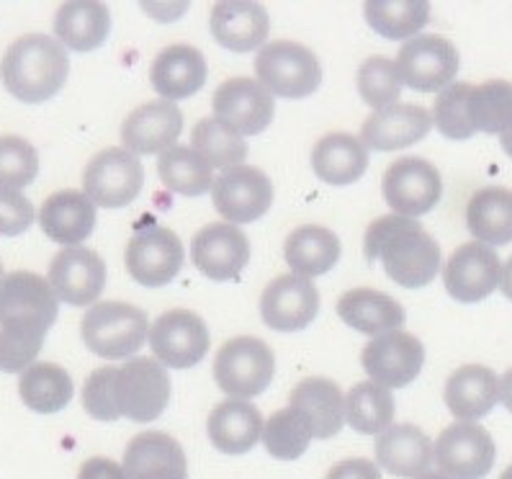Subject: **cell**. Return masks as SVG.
<instances>
[{"label":"cell","instance_id":"44","mask_svg":"<svg viewBox=\"0 0 512 479\" xmlns=\"http://www.w3.org/2000/svg\"><path fill=\"white\" fill-rule=\"evenodd\" d=\"M471 91H474V85L453 83L446 91H440V96H435L433 124L448 140H469L471 134H476L469 114Z\"/></svg>","mask_w":512,"mask_h":479},{"label":"cell","instance_id":"22","mask_svg":"<svg viewBox=\"0 0 512 479\" xmlns=\"http://www.w3.org/2000/svg\"><path fill=\"white\" fill-rule=\"evenodd\" d=\"M433 127V114L425 106L394 104L374 111L361 127V142L371 150L394 152L425 140Z\"/></svg>","mask_w":512,"mask_h":479},{"label":"cell","instance_id":"56","mask_svg":"<svg viewBox=\"0 0 512 479\" xmlns=\"http://www.w3.org/2000/svg\"><path fill=\"white\" fill-rule=\"evenodd\" d=\"M0 279H3V263H0Z\"/></svg>","mask_w":512,"mask_h":479},{"label":"cell","instance_id":"27","mask_svg":"<svg viewBox=\"0 0 512 479\" xmlns=\"http://www.w3.org/2000/svg\"><path fill=\"white\" fill-rule=\"evenodd\" d=\"M39 225L49 240L75 248L96 230V204L85 196V191L65 188L44 201L39 209Z\"/></svg>","mask_w":512,"mask_h":479},{"label":"cell","instance_id":"19","mask_svg":"<svg viewBox=\"0 0 512 479\" xmlns=\"http://www.w3.org/2000/svg\"><path fill=\"white\" fill-rule=\"evenodd\" d=\"M47 281L60 302L73 307H93L106 286V263L91 248H65L49 263Z\"/></svg>","mask_w":512,"mask_h":479},{"label":"cell","instance_id":"51","mask_svg":"<svg viewBox=\"0 0 512 479\" xmlns=\"http://www.w3.org/2000/svg\"><path fill=\"white\" fill-rule=\"evenodd\" d=\"M500 400L512 413V369L505 371V376L500 379Z\"/></svg>","mask_w":512,"mask_h":479},{"label":"cell","instance_id":"26","mask_svg":"<svg viewBox=\"0 0 512 479\" xmlns=\"http://www.w3.org/2000/svg\"><path fill=\"white\" fill-rule=\"evenodd\" d=\"M206 60L191 44H170L152 60L150 80L157 96L165 101H181L199 93L206 83Z\"/></svg>","mask_w":512,"mask_h":479},{"label":"cell","instance_id":"24","mask_svg":"<svg viewBox=\"0 0 512 479\" xmlns=\"http://www.w3.org/2000/svg\"><path fill=\"white\" fill-rule=\"evenodd\" d=\"M376 464L394 477L417 479L428 474L435 459V443L412 423L386 428L374 443Z\"/></svg>","mask_w":512,"mask_h":479},{"label":"cell","instance_id":"36","mask_svg":"<svg viewBox=\"0 0 512 479\" xmlns=\"http://www.w3.org/2000/svg\"><path fill=\"white\" fill-rule=\"evenodd\" d=\"M19 395L29 410L42 415L60 413L73 400L70 371L57 364H31L19 379Z\"/></svg>","mask_w":512,"mask_h":479},{"label":"cell","instance_id":"29","mask_svg":"<svg viewBox=\"0 0 512 479\" xmlns=\"http://www.w3.org/2000/svg\"><path fill=\"white\" fill-rule=\"evenodd\" d=\"M443 397L458 423H474L500 402V376L489 366L466 364L448 376Z\"/></svg>","mask_w":512,"mask_h":479},{"label":"cell","instance_id":"21","mask_svg":"<svg viewBox=\"0 0 512 479\" xmlns=\"http://www.w3.org/2000/svg\"><path fill=\"white\" fill-rule=\"evenodd\" d=\"M183 132V114L173 101H147L121 124V145L132 155H163Z\"/></svg>","mask_w":512,"mask_h":479},{"label":"cell","instance_id":"7","mask_svg":"<svg viewBox=\"0 0 512 479\" xmlns=\"http://www.w3.org/2000/svg\"><path fill=\"white\" fill-rule=\"evenodd\" d=\"M170 402V379L157 358L137 356L116 369V405L121 418L152 423Z\"/></svg>","mask_w":512,"mask_h":479},{"label":"cell","instance_id":"41","mask_svg":"<svg viewBox=\"0 0 512 479\" xmlns=\"http://www.w3.org/2000/svg\"><path fill=\"white\" fill-rule=\"evenodd\" d=\"M314 438L312 420L299 407L276 410L263 425V446L273 459L294 461L309 449Z\"/></svg>","mask_w":512,"mask_h":479},{"label":"cell","instance_id":"6","mask_svg":"<svg viewBox=\"0 0 512 479\" xmlns=\"http://www.w3.org/2000/svg\"><path fill=\"white\" fill-rule=\"evenodd\" d=\"M273 376H276V356L271 346L260 338L250 335L232 338L214 356V382L235 400H250L266 392Z\"/></svg>","mask_w":512,"mask_h":479},{"label":"cell","instance_id":"38","mask_svg":"<svg viewBox=\"0 0 512 479\" xmlns=\"http://www.w3.org/2000/svg\"><path fill=\"white\" fill-rule=\"evenodd\" d=\"M368 26L384 39H410L430 21L428 0H368L363 6Z\"/></svg>","mask_w":512,"mask_h":479},{"label":"cell","instance_id":"18","mask_svg":"<svg viewBox=\"0 0 512 479\" xmlns=\"http://www.w3.org/2000/svg\"><path fill=\"white\" fill-rule=\"evenodd\" d=\"M320 312V292L304 276L286 273L266 286L260 297V317L271 330L296 333L309 328Z\"/></svg>","mask_w":512,"mask_h":479},{"label":"cell","instance_id":"30","mask_svg":"<svg viewBox=\"0 0 512 479\" xmlns=\"http://www.w3.org/2000/svg\"><path fill=\"white\" fill-rule=\"evenodd\" d=\"M338 315L348 328L379 338L402 330L407 312L402 304L379 289H350L338 299Z\"/></svg>","mask_w":512,"mask_h":479},{"label":"cell","instance_id":"39","mask_svg":"<svg viewBox=\"0 0 512 479\" xmlns=\"http://www.w3.org/2000/svg\"><path fill=\"white\" fill-rule=\"evenodd\" d=\"M157 173L165 188L181 196H201L214 188V168L193 147H178L157 158Z\"/></svg>","mask_w":512,"mask_h":479},{"label":"cell","instance_id":"49","mask_svg":"<svg viewBox=\"0 0 512 479\" xmlns=\"http://www.w3.org/2000/svg\"><path fill=\"white\" fill-rule=\"evenodd\" d=\"M325 479H381V469L376 461L358 456V459L338 461Z\"/></svg>","mask_w":512,"mask_h":479},{"label":"cell","instance_id":"37","mask_svg":"<svg viewBox=\"0 0 512 479\" xmlns=\"http://www.w3.org/2000/svg\"><path fill=\"white\" fill-rule=\"evenodd\" d=\"M345 418L350 428L363 436H381L392 428L394 397L376 382H358L345 395Z\"/></svg>","mask_w":512,"mask_h":479},{"label":"cell","instance_id":"43","mask_svg":"<svg viewBox=\"0 0 512 479\" xmlns=\"http://www.w3.org/2000/svg\"><path fill=\"white\" fill-rule=\"evenodd\" d=\"M356 85L361 98L371 109L381 111L397 104L402 96V78H399L397 60H386V57H368L358 67Z\"/></svg>","mask_w":512,"mask_h":479},{"label":"cell","instance_id":"32","mask_svg":"<svg viewBox=\"0 0 512 479\" xmlns=\"http://www.w3.org/2000/svg\"><path fill=\"white\" fill-rule=\"evenodd\" d=\"M291 407H299L312 420L314 438L327 441L343 431L345 397L340 387L325 376H309L291 389Z\"/></svg>","mask_w":512,"mask_h":479},{"label":"cell","instance_id":"20","mask_svg":"<svg viewBox=\"0 0 512 479\" xmlns=\"http://www.w3.org/2000/svg\"><path fill=\"white\" fill-rule=\"evenodd\" d=\"M191 261L206 279L235 281L250 261L247 235L229 222H211L193 237Z\"/></svg>","mask_w":512,"mask_h":479},{"label":"cell","instance_id":"35","mask_svg":"<svg viewBox=\"0 0 512 479\" xmlns=\"http://www.w3.org/2000/svg\"><path fill=\"white\" fill-rule=\"evenodd\" d=\"M466 225L484 245L512 243V191L502 186L479 188L466 207Z\"/></svg>","mask_w":512,"mask_h":479},{"label":"cell","instance_id":"45","mask_svg":"<svg viewBox=\"0 0 512 479\" xmlns=\"http://www.w3.org/2000/svg\"><path fill=\"white\" fill-rule=\"evenodd\" d=\"M39 173V152L24 137L6 134L0 137V186L19 188L34 183Z\"/></svg>","mask_w":512,"mask_h":479},{"label":"cell","instance_id":"25","mask_svg":"<svg viewBox=\"0 0 512 479\" xmlns=\"http://www.w3.org/2000/svg\"><path fill=\"white\" fill-rule=\"evenodd\" d=\"M127 479H188V461L183 446L173 436L145 431L129 441L124 451Z\"/></svg>","mask_w":512,"mask_h":479},{"label":"cell","instance_id":"9","mask_svg":"<svg viewBox=\"0 0 512 479\" xmlns=\"http://www.w3.org/2000/svg\"><path fill=\"white\" fill-rule=\"evenodd\" d=\"M381 194L394 214L407 219H417L435 209L443 196V181L433 163L415 158L394 160L384 173Z\"/></svg>","mask_w":512,"mask_h":479},{"label":"cell","instance_id":"23","mask_svg":"<svg viewBox=\"0 0 512 479\" xmlns=\"http://www.w3.org/2000/svg\"><path fill=\"white\" fill-rule=\"evenodd\" d=\"M211 37L219 47L245 55L268 39L271 19L266 8L260 3H247V0H222L211 8L209 16Z\"/></svg>","mask_w":512,"mask_h":479},{"label":"cell","instance_id":"47","mask_svg":"<svg viewBox=\"0 0 512 479\" xmlns=\"http://www.w3.org/2000/svg\"><path fill=\"white\" fill-rule=\"evenodd\" d=\"M34 225V207L21 191L0 186V235H24Z\"/></svg>","mask_w":512,"mask_h":479},{"label":"cell","instance_id":"16","mask_svg":"<svg viewBox=\"0 0 512 479\" xmlns=\"http://www.w3.org/2000/svg\"><path fill=\"white\" fill-rule=\"evenodd\" d=\"M500 276V255L479 240H471V243H464L461 248L453 250V255L446 261V268H443L446 292L456 302L464 304L487 299L500 286Z\"/></svg>","mask_w":512,"mask_h":479},{"label":"cell","instance_id":"46","mask_svg":"<svg viewBox=\"0 0 512 479\" xmlns=\"http://www.w3.org/2000/svg\"><path fill=\"white\" fill-rule=\"evenodd\" d=\"M83 407L85 413L101 423H114L121 418L116 405V366H103L85 379Z\"/></svg>","mask_w":512,"mask_h":479},{"label":"cell","instance_id":"12","mask_svg":"<svg viewBox=\"0 0 512 479\" xmlns=\"http://www.w3.org/2000/svg\"><path fill=\"white\" fill-rule=\"evenodd\" d=\"M494 441L484 425L453 423L435 441V464L448 479H482L494 467Z\"/></svg>","mask_w":512,"mask_h":479},{"label":"cell","instance_id":"54","mask_svg":"<svg viewBox=\"0 0 512 479\" xmlns=\"http://www.w3.org/2000/svg\"><path fill=\"white\" fill-rule=\"evenodd\" d=\"M417 479H448L446 474H440V472H428V474H422V477Z\"/></svg>","mask_w":512,"mask_h":479},{"label":"cell","instance_id":"33","mask_svg":"<svg viewBox=\"0 0 512 479\" xmlns=\"http://www.w3.org/2000/svg\"><path fill=\"white\" fill-rule=\"evenodd\" d=\"M111 31L109 8L98 0H73L62 3L55 16V34L62 47L73 52L98 49Z\"/></svg>","mask_w":512,"mask_h":479},{"label":"cell","instance_id":"28","mask_svg":"<svg viewBox=\"0 0 512 479\" xmlns=\"http://www.w3.org/2000/svg\"><path fill=\"white\" fill-rule=\"evenodd\" d=\"M263 425H266L263 415L253 402L229 397L214 405L206 420V431L214 449L229 456H240L263 438Z\"/></svg>","mask_w":512,"mask_h":479},{"label":"cell","instance_id":"2","mask_svg":"<svg viewBox=\"0 0 512 479\" xmlns=\"http://www.w3.org/2000/svg\"><path fill=\"white\" fill-rule=\"evenodd\" d=\"M70 75L65 47L49 34H26L6 49L0 60V80L13 98L42 104L62 91Z\"/></svg>","mask_w":512,"mask_h":479},{"label":"cell","instance_id":"17","mask_svg":"<svg viewBox=\"0 0 512 479\" xmlns=\"http://www.w3.org/2000/svg\"><path fill=\"white\" fill-rule=\"evenodd\" d=\"M214 114L242 137L266 132L276 114V101L255 78H229L211 98Z\"/></svg>","mask_w":512,"mask_h":479},{"label":"cell","instance_id":"52","mask_svg":"<svg viewBox=\"0 0 512 479\" xmlns=\"http://www.w3.org/2000/svg\"><path fill=\"white\" fill-rule=\"evenodd\" d=\"M500 289H502V294H505V297L512 302V258H507V263L502 266Z\"/></svg>","mask_w":512,"mask_h":479},{"label":"cell","instance_id":"48","mask_svg":"<svg viewBox=\"0 0 512 479\" xmlns=\"http://www.w3.org/2000/svg\"><path fill=\"white\" fill-rule=\"evenodd\" d=\"M44 340L24 338V335H11L6 330H0V371L6 374H24L34 358L42 351Z\"/></svg>","mask_w":512,"mask_h":479},{"label":"cell","instance_id":"42","mask_svg":"<svg viewBox=\"0 0 512 479\" xmlns=\"http://www.w3.org/2000/svg\"><path fill=\"white\" fill-rule=\"evenodd\" d=\"M469 114L476 132L505 134L512 127V83L487 80L474 85L469 98Z\"/></svg>","mask_w":512,"mask_h":479},{"label":"cell","instance_id":"4","mask_svg":"<svg viewBox=\"0 0 512 479\" xmlns=\"http://www.w3.org/2000/svg\"><path fill=\"white\" fill-rule=\"evenodd\" d=\"M147 315L139 307L127 302H96L83 315L80 333L85 346L96 356L121 361L145 346L150 325Z\"/></svg>","mask_w":512,"mask_h":479},{"label":"cell","instance_id":"1","mask_svg":"<svg viewBox=\"0 0 512 479\" xmlns=\"http://www.w3.org/2000/svg\"><path fill=\"white\" fill-rule=\"evenodd\" d=\"M366 261L384 263L386 276L404 289H420L440 273V245L417 219L386 214L368 225L363 237Z\"/></svg>","mask_w":512,"mask_h":479},{"label":"cell","instance_id":"40","mask_svg":"<svg viewBox=\"0 0 512 479\" xmlns=\"http://www.w3.org/2000/svg\"><path fill=\"white\" fill-rule=\"evenodd\" d=\"M191 147L211 168H240L247 158V142L240 132L224 124L217 116L201 119L191 132Z\"/></svg>","mask_w":512,"mask_h":479},{"label":"cell","instance_id":"50","mask_svg":"<svg viewBox=\"0 0 512 479\" xmlns=\"http://www.w3.org/2000/svg\"><path fill=\"white\" fill-rule=\"evenodd\" d=\"M78 479H127V472L121 464L106 456H93L80 467Z\"/></svg>","mask_w":512,"mask_h":479},{"label":"cell","instance_id":"14","mask_svg":"<svg viewBox=\"0 0 512 479\" xmlns=\"http://www.w3.org/2000/svg\"><path fill=\"white\" fill-rule=\"evenodd\" d=\"M127 273L142 286H165L183 266V245L168 227H142L132 235L124 253Z\"/></svg>","mask_w":512,"mask_h":479},{"label":"cell","instance_id":"13","mask_svg":"<svg viewBox=\"0 0 512 479\" xmlns=\"http://www.w3.org/2000/svg\"><path fill=\"white\" fill-rule=\"evenodd\" d=\"M211 201L229 225H247L268 214L273 204V183L255 165L229 168L214 181Z\"/></svg>","mask_w":512,"mask_h":479},{"label":"cell","instance_id":"15","mask_svg":"<svg viewBox=\"0 0 512 479\" xmlns=\"http://www.w3.org/2000/svg\"><path fill=\"white\" fill-rule=\"evenodd\" d=\"M363 371L371 382L386 389H402L420 376L425 364V346L412 333L394 330L374 338L361 353Z\"/></svg>","mask_w":512,"mask_h":479},{"label":"cell","instance_id":"10","mask_svg":"<svg viewBox=\"0 0 512 479\" xmlns=\"http://www.w3.org/2000/svg\"><path fill=\"white\" fill-rule=\"evenodd\" d=\"M461 57L453 42L438 34H420L399 49V78L412 91L440 93L456 78Z\"/></svg>","mask_w":512,"mask_h":479},{"label":"cell","instance_id":"8","mask_svg":"<svg viewBox=\"0 0 512 479\" xmlns=\"http://www.w3.org/2000/svg\"><path fill=\"white\" fill-rule=\"evenodd\" d=\"M145 186V168L137 155L124 147H109L98 152L85 165L83 191L85 196L103 209H121L132 204Z\"/></svg>","mask_w":512,"mask_h":479},{"label":"cell","instance_id":"31","mask_svg":"<svg viewBox=\"0 0 512 479\" xmlns=\"http://www.w3.org/2000/svg\"><path fill=\"white\" fill-rule=\"evenodd\" d=\"M368 147L345 132L325 134L312 150V170L330 186H350L366 173Z\"/></svg>","mask_w":512,"mask_h":479},{"label":"cell","instance_id":"5","mask_svg":"<svg viewBox=\"0 0 512 479\" xmlns=\"http://www.w3.org/2000/svg\"><path fill=\"white\" fill-rule=\"evenodd\" d=\"M255 80L271 96L307 98L322 83V65L312 49L291 39L266 44L255 57Z\"/></svg>","mask_w":512,"mask_h":479},{"label":"cell","instance_id":"53","mask_svg":"<svg viewBox=\"0 0 512 479\" xmlns=\"http://www.w3.org/2000/svg\"><path fill=\"white\" fill-rule=\"evenodd\" d=\"M500 140H502V150H505L507 155H510V158H512V127L507 129L505 134H502Z\"/></svg>","mask_w":512,"mask_h":479},{"label":"cell","instance_id":"11","mask_svg":"<svg viewBox=\"0 0 512 479\" xmlns=\"http://www.w3.org/2000/svg\"><path fill=\"white\" fill-rule=\"evenodd\" d=\"M150 348L155 358L170 369H191L209 353V328L196 312L170 310L152 322Z\"/></svg>","mask_w":512,"mask_h":479},{"label":"cell","instance_id":"34","mask_svg":"<svg viewBox=\"0 0 512 479\" xmlns=\"http://www.w3.org/2000/svg\"><path fill=\"white\" fill-rule=\"evenodd\" d=\"M340 253H343V245H340L338 235L320 225L296 227L286 237L284 245V258L289 263L291 273L304 276V279L332 271L338 266Z\"/></svg>","mask_w":512,"mask_h":479},{"label":"cell","instance_id":"3","mask_svg":"<svg viewBox=\"0 0 512 479\" xmlns=\"http://www.w3.org/2000/svg\"><path fill=\"white\" fill-rule=\"evenodd\" d=\"M57 310L60 299L39 273L13 271L0 279V330L44 340L55 325Z\"/></svg>","mask_w":512,"mask_h":479},{"label":"cell","instance_id":"55","mask_svg":"<svg viewBox=\"0 0 512 479\" xmlns=\"http://www.w3.org/2000/svg\"><path fill=\"white\" fill-rule=\"evenodd\" d=\"M500 479H512V467H507V469H505V472H502V474H500Z\"/></svg>","mask_w":512,"mask_h":479}]
</instances>
